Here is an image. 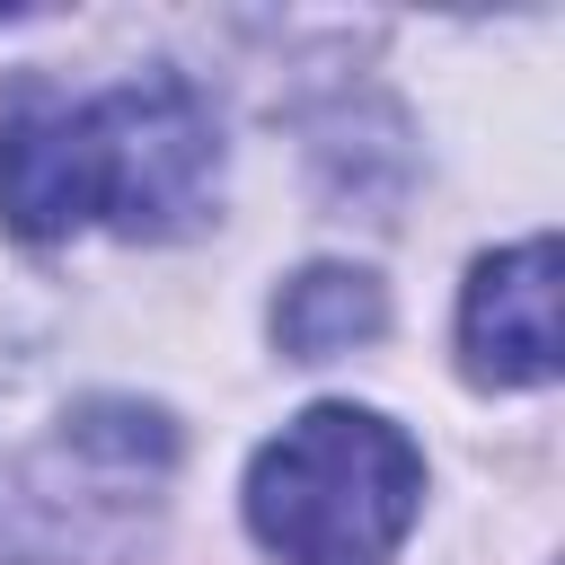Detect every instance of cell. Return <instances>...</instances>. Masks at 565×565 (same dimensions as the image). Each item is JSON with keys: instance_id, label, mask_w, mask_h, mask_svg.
<instances>
[{"instance_id": "1", "label": "cell", "mask_w": 565, "mask_h": 565, "mask_svg": "<svg viewBox=\"0 0 565 565\" xmlns=\"http://www.w3.org/2000/svg\"><path fill=\"white\" fill-rule=\"evenodd\" d=\"M221 203V124L185 71H141L88 97L18 88L0 115V221L35 247L115 230L177 238Z\"/></svg>"}, {"instance_id": "2", "label": "cell", "mask_w": 565, "mask_h": 565, "mask_svg": "<svg viewBox=\"0 0 565 565\" xmlns=\"http://www.w3.org/2000/svg\"><path fill=\"white\" fill-rule=\"evenodd\" d=\"M424 512V450L371 406H309L247 459V530L282 565H388Z\"/></svg>"}, {"instance_id": "3", "label": "cell", "mask_w": 565, "mask_h": 565, "mask_svg": "<svg viewBox=\"0 0 565 565\" xmlns=\"http://www.w3.org/2000/svg\"><path fill=\"white\" fill-rule=\"evenodd\" d=\"M177 424L141 397H79L18 468V539L44 565H132L168 512Z\"/></svg>"}, {"instance_id": "4", "label": "cell", "mask_w": 565, "mask_h": 565, "mask_svg": "<svg viewBox=\"0 0 565 565\" xmlns=\"http://www.w3.org/2000/svg\"><path fill=\"white\" fill-rule=\"evenodd\" d=\"M459 362L486 388L556 380V238L477 256V274L459 291Z\"/></svg>"}, {"instance_id": "5", "label": "cell", "mask_w": 565, "mask_h": 565, "mask_svg": "<svg viewBox=\"0 0 565 565\" xmlns=\"http://www.w3.org/2000/svg\"><path fill=\"white\" fill-rule=\"evenodd\" d=\"M380 327H388V291L362 265H300L274 291V344L291 362H335V353L371 344Z\"/></svg>"}, {"instance_id": "6", "label": "cell", "mask_w": 565, "mask_h": 565, "mask_svg": "<svg viewBox=\"0 0 565 565\" xmlns=\"http://www.w3.org/2000/svg\"><path fill=\"white\" fill-rule=\"evenodd\" d=\"M0 565H9V539H0Z\"/></svg>"}]
</instances>
